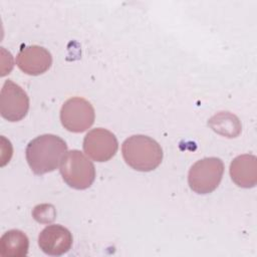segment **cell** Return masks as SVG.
I'll return each mask as SVG.
<instances>
[{
    "label": "cell",
    "instance_id": "1",
    "mask_svg": "<svg viewBox=\"0 0 257 257\" xmlns=\"http://www.w3.org/2000/svg\"><path fill=\"white\" fill-rule=\"evenodd\" d=\"M67 153L66 143L58 136L45 134L30 141L26 147V161L31 171L43 175L54 171Z\"/></svg>",
    "mask_w": 257,
    "mask_h": 257
},
{
    "label": "cell",
    "instance_id": "2",
    "mask_svg": "<svg viewBox=\"0 0 257 257\" xmlns=\"http://www.w3.org/2000/svg\"><path fill=\"white\" fill-rule=\"evenodd\" d=\"M124 162L139 172H151L157 169L163 160V150L154 139L135 135L127 138L121 146Z\"/></svg>",
    "mask_w": 257,
    "mask_h": 257
},
{
    "label": "cell",
    "instance_id": "3",
    "mask_svg": "<svg viewBox=\"0 0 257 257\" xmlns=\"http://www.w3.org/2000/svg\"><path fill=\"white\" fill-rule=\"evenodd\" d=\"M59 170L63 181L76 190L89 188L95 179L94 165L78 150H71L65 154Z\"/></svg>",
    "mask_w": 257,
    "mask_h": 257
},
{
    "label": "cell",
    "instance_id": "4",
    "mask_svg": "<svg viewBox=\"0 0 257 257\" xmlns=\"http://www.w3.org/2000/svg\"><path fill=\"white\" fill-rule=\"evenodd\" d=\"M223 174L224 164L219 158H204L197 161L189 170L188 183L195 193L209 194L217 189Z\"/></svg>",
    "mask_w": 257,
    "mask_h": 257
},
{
    "label": "cell",
    "instance_id": "5",
    "mask_svg": "<svg viewBox=\"0 0 257 257\" xmlns=\"http://www.w3.org/2000/svg\"><path fill=\"white\" fill-rule=\"evenodd\" d=\"M94 108L82 97L67 99L60 109V120L64 128L71 133H82L94 122Z\"/></svg>",
    "mask_w": 257,
    "mask_h": 257
},
{
    "label": "cell",
    "instance_id": "6",
    "mask_svg": "<svg viewBox=\"0 0 257 257\" xmlns=\"http://www.w3.org/2000/svg\"><path fill=\"white\" fill-rule=\"evenodd\" d=\"M29 109V97L22 87L6 80L0 93V113L8 121L15 122L24 118Z\"/></svg>",
    "mask_w": 257,
    "mask_h": 257
},
{
    "label": "cell",
    "instance_id": "7",
    "mask_svg": "<svg viewBox=\"0 0 257 257\" xmlns=\"http://www.w3.org/2000/svg\"><path fill=\"white\" fill-rule=\"evenodd\" d=\"M118 143L116 137L103 127L89 131L83 139L84 153L96 162H106L116 153Z\"/></svg>",
    "mask_w": 257,
    "mask_h": 257
},
{
    "label": "cell",
    "instance_id": "8",
    "mask_svg": "<svg viewBox=\"0 0 257 257\" xmlns=\"http://www.w3.org/2000/svg\"><path fill=\"white\" fill-rule=\"evenodd\" d=\"M70 231L58 224L46 226L38 236L39 248L47 255L60 256L69 251L72 246Z\"/></svg>",
    "mask_w": 257,
    "mask_h": 257
},
{
    "label": "cell",
    "instance_id": "9",
    "mask_svg": "<svg viewBox=\"0 0 257 257\" xmlns=\"http://www.w3.org/2000/svg\"><path fill=\"white\" fill-rule=\"evenodd\" d=\"M16 64L24 73L39 75L46 72L52 64L50 52L42 46L30 45L22 48L16 56Z\"/></svg>",
    "mask_w": 257,
    "mask_h": 257
},
{
    "label": "cell",
    "instance_id": "10",
    "mask_svg": "<svg viewBox=\"0 0 257 257\" xmlns=\"http://www.w3.org/2000/svg\"><path fill=\"white\" fill-rule=\"evenodd\" d=\"M232 181L241 188H253L257 183V158L254 155H240L230 164Z\"/></svg>",
    "mask_w": 257,
    "mask_h": 257
},
{
    "label": "cell",
    "instance_id": "11",
    "mask_svg": "<svg viewBox=\"0 0 257 257\" xmlns=\"http://www.w3.org/2000/svg\"><path fill=\"white\" fill-rule=\"evenodd\" d=\"M29 240L20 230L12 229L5 232L0 239V254L8 257H23L28 253Z\"/></svg>",
    "mask_w": 257,
    "mask_h": 257
},
{
    "label": "cell",
    "instance_id": "12",
    "mask_svg": "<svg viewBox=\"0 0 257 257\" xmlns=\"http://www.w3.org/2000/svg\"><path fill=\"white\" fill-rule=\"evenodd\" d=\"M208 124L214 132L229 139L238 137L242 130L239 118L229 111L216 113L208 120Z\"/></svg>",
    "mask_w": 257,
    "mask_h": 257
},
{
    "label": "cell",
    "instance_id": "13",
    "mask_svg": "<svg viewBox=\"0 0 257 257\" xmlns=\"http://www.w3.org/2000/svg\"><path fill=\"white\" fill-rule=\"evenodd\" d=\"M32 214L36 221L42 222V223L51 222L54 220V217H55L54 207L51 205H47V204L36 206L34 208Z\"/></svg>",
    "mask_w": 257,
    "mask_h": 257
}]
</instances>
